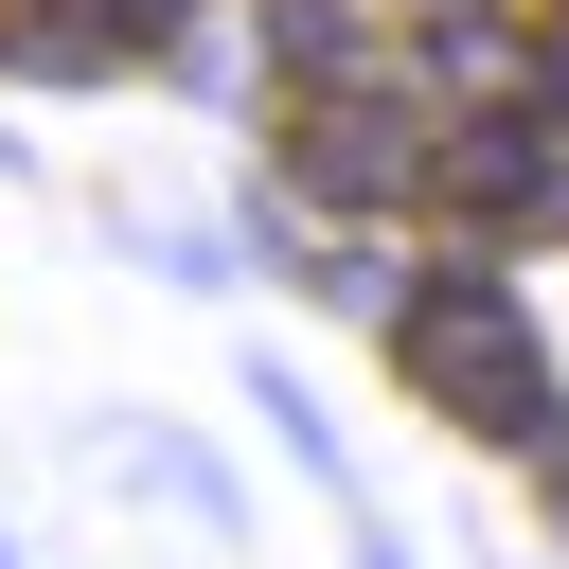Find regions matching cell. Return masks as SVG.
Here are the masks:
<instances>
[{
    "mask_svg": "<svg viewBox=\"0 0 569 569\" xmlns=\"http://www.w3.org/2000/svg\"><path fill=\"white\" fill-rule=\"evenodd\" d=\"M391 356H409V391H445L462 427H533V320H516V284L427 267V284L391 302Z\"/></svg>",
    "mask_w": 569,
    "mask_h": 569,
    "instance_id": "1",
    "label": "cell"
},
{
    "mask_svg": "<svg viewBox=\"0 0 569 569\" xmlns=\"http://www.w3.org/2000/svg\"><path fill=\"white\" fill-rule=\"evenodd\" d=\"M284 178L338 196V213H391V196H445V124L409 89H373V71H338V89L284 107Z\"/></svg>",
    "mask_w": 569,
    "mask_h": 569,
    "instance_id": "2",
    "label": "cell"
},
{
    "mask_svg": "<svg viewBox=\"0 0 569 569\" xmlns=\"http://www.w3.org/2000/svg\"><path fill=\"white\" fill-rule=\"evenodd\" d=\"M267 53H284V89H338V71H373L338 0H267Z\"/></svg>",
    "mask_w": 569,
    "mask_h": 569,
    "instance_id": "3",
    "label": "cell"
}]
</instances>
